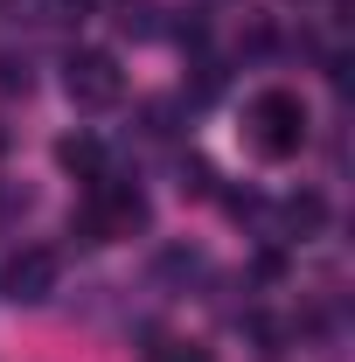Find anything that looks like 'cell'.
Masks as SVG:
<instances>
[{"mask_svg":"<svg viewBox=\"0 0 355 362\" xmlns=\"http://www.w3.org/2000/svg\"><path fill=\"white\" fill-rule=\"evenodd\" d=\"M84 230V244H112V237H133V230H146V195H139L133 181L119 175H98L84 195V209L70 216V237Z\"/></svg>","mask_w":355,"mask_h":362,"instance_id":"cell-1","label":"cell"},{"mask_svg":"<svg viewBox=\"0 0 355 362\" xmlns=\"http://www.w3.org/2000/svg\"><path fill=\"white\" fill-rule=\"evenodd\" d=\"M244 133H251V146L265 160H293L307 146V105L293 90H258L251 112H244Z\"/></svg>","mask_w":355,"mask_h":362,"instance_id":"cell-2","label":"cell"},{"mask_svg":"<svg viewBox=\"0 0 355 362\" xmlns=\"http://www.w3.org/2000/svg\"><path fill=\"white\" fill-rule=\"evenodd\" d=\"M161 362H209L202 349H161Z\"/></svg>","mask_w":355,"mask_h":362,"instance_id":"cell-10","label":"cell"},{"mask_svg":"<svg viewBox=\"0 0 355 362\" xmlns=\"http://www.w3.org/2000/svg\"><path fill=\"white\" fill-rule=\"evenodd\" d=\"M0 90H28V63H14V56H0Z\"/></svg>","mask_w":355,"mask_h":362,"instance_id":"cell-9","label":"cell"},{"mask_svg":"<svg viewBox=\"0 0 355 362\" xmlns=\"http://www.w3.org/2000/svg\"><path fill=\"white\" fill-rule=\"evenodd\" d=\"M0 153H7V133H0Z\"/></svg>","mask_w":355,"mask_h":362,"instance_id":"cell-11","label":"cell"},{"mask_svg":"<svg viewBox=\"0 0 355 362\" xmlns=\"http://www.w3.org/2000/svg\"><path fill=\"white\" fill-rule=\"evenodd\" d=\"M279 223L293 230V237H313V230L327 223V202H320L313 188H307V195H286V209H279Z\"/></svg>","mask_w":355,"mask_h":362,"instance_id":"cell-7","label":"cell"},{"mask_svg":"<svg viewBox=\"0 0 355 362\" xmlns=\"http://www.w3.org/2000/svg\"><path fill=\"white\" fill-rule=\"evenodd\" d=\"M56 160H63L70 175H84V181H98V175H105V146H98L91 133H70V139H56Z\"/></svg>","mask_w":355,"mask_h":362,"instance_id":"cell-5","label":"cell"},{"mask_svg":"<svg viewBox=\"0 0 355 362\" xmlns=\"http://www.w3.org/2000/svg\"><path fill=\"white\" fill-rule=\"evenodd\" d=\"M195 272H202V251H161V279H195Z\"/></svg>","mask_w":355,"mask_h":362,"instance_id":"cell-8","label":"cell"},{"mask_svg":"<svg viewBox=\"0 0 355 362\" xmlns=\"http://www.w3.org/2000/svg\"><path fill=\"white\" fill-rule=\"evenodd\" d=\"M0 286H7V300H21V307L49 300V293H56V251H14Z\"/></svg>","mask_w":355,"mask_h":362,"instance_id":"cell-4","label":"cell"},{"mask_svg":"<svg viewBox=\"0 0 355 362\" xmlns=\"http://www.w3.org/2000/svg\"><path fill=\"white\" fill-rule=\"evenodd\" d=\"M63 90H70V105L105 112V105L126 98V70H119V56H105V49H70V63H63Z\"/></svg>","mask_w":355,"mask_h":362,"instance_id":"cell-3","label":"cell"},{"mask_svg":"<svg viewBox=\"0 0 355 362\" xmlns=\"http://www.w3.org/2000/svg\"><path fill=\"white\" fill-rule=\"evenodd\" d=\"M168 21H161V0H119V35H133V42H153Z\"/></svg>","mask_w":355,"mask_h":362,"instance_id":"cell-6","label":"cell"}]
</instances>
